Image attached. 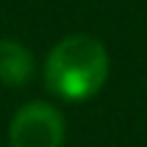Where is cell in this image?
Masks as SVG:
<instances>
[{
	"label": "cell",
	"instance_id": "cell-2",
	"mask_svg": "<svg viewBox=\"0 0 147 147\" xmlns=\"http://www.w3.org/2000/svg\"><path fill=\"white\" fill-rule=\"evenodd\" d=\"M67 137L65 116L47 101L23 103L8 127L10 147H62Z\"/></svg>",
	"mask_w": 147,
	"mask_h": 147
},
{
	"label": "cell",
	"instance_id": "cell-3",
	"mask_svg": "<svg viewBox=\"0 0 147 147\" xmlns=\"http://www.w3.org/2000/svg\"><path fill=\"white\" fill-rule=\"evenodd\" d=\"M36 72L31 49L16 39H0V83L8 88H23Z\"/></svg>",
	"mask_w": 147,
	"mask_h": 147
},
{
	"label": "cell",
	"instance_id": "cell-1",
	"mask_svg": "<svg viewBox=\"0 0 147 147\" xmlns=\"http://www.w3.org/2000/svg\"><path fill=\"white\" fill-rule=\"evenodd\" d=\"M109 49L90 34L59 39L44 59V85L54 98L80 103L101 93L109 80Z\"/></svg>",
	"mask_w": 147,
	"mask_h": 147
}]
</instances>
